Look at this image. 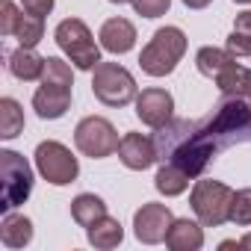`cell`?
I'll list each match as a JSON object with an SVG mask.
<instances>
[{
    "label": "cell",
    "instance_id": "obj_1",
    "mask_svg": "<svg viewBox=\"0 0 251 251\" xmlns=\"http://www.w3.org/2000/svg\"><path fill=\"white\" fill-rule=\"evenodd\" d=\"M154 145H157V160L183 169L192 180L201 177L219 154V148L201 130V121H189V118H172L169 124L157 127Z\"/></svg>",
    "mask_w": 251,
    "mask_h": 251
},
{
    "label": "cell",
    "instance_id": "obj_2",
    "mask_svg": "<svg viewBox=\"0 0 251 251\" xmlns=\"http://www.w3.org/2000/svg\"><path fill=\"white\" fill-rule=\"evenodd\" d=\"M71 89H74V74L71 65L59 56H48L45 62V74H42V86L33 95V109L39 118L45 121H56L68 112L71 106Z\"/></svg>",
    "mask_w": 251,
    "mask_h": 251
},
{
    "label": "cell",
    "instance_id": "obj_3",
    "mask_svg": "<svg viewBox=\"0 0 251 251\" xmlns=\"http://www.w3.org/2000/svg\"><path fill=\"white\" fill-rule=\"evenodd\" d=\"M186 53V33L180 27H160L139 53V68L148 77H169Z\"/></svg>",
    "mask_w": 251,
    "mask_h": 251
},
{
    "label": "cell",
    "instance_id": "obj_4",
    "mask_svg": "<svg viewBox=\"0 0 251 251\" xmlns=\"http://www.w3.org/2000/svg\"><path fill=\"white\" fill-rule=\"evenodd\" d=\"M53 39H56L59 50L65 53V59L77 71H95V65L100 62V48H98L92 30L86 27V21H80V18L59 21L53 30Z\"/></svg>",
    "mask_w": 251,
    "mask_h": 251
},
{
    "label": "cell",
    "instance_id": "obj_5",
    "mask_svg": "<svg viewBox=\"0 0 251 251\" xmlns=\"http://www.w3.org/2000/svg\"><path fill=\"white\" fill-rule=\"evenodd\" d=\"M230 204H233V189L213 177L195 180V186L189 192V207L204 227H219V225L230 222Z\"/></svg>",
    "mask_w": 251,
    "mask_h": 251
},
{
    "label": "cell",
    "instance_id": "obj_6",
    "mask_svg": "<svg viewBox=\"0 0 251 251\" xmlns=\"http://www.w3.org/2000/svg\"><path fill=\"white\" fill-rule=\"evenodd\" d=\"M92 95L103 106H127L136 100V80L118 62H98L92 71Z\"/></svg>",
    "mask_w": 251,
    "mask_h": 251
},
{
    "label": "cell",
    "instance_id": "obj_7",
    "mask_svg": "<svg viewBox=\"0 0 251 251\" xmlns=\"http://www.w3.org/2000/svg\"><path fill=\"white\" fill-rule=\"evenodd\" d=\"M118 130L115 124L106 121L103 115H86L77 127H74V145L83 157H92V160H103V157H112L118 151Z\"/></svg>",
    "mask_w": 251,
    "mask_h": 251
},
{
    "label": "cell",
    "instance_id": "obj_8",
    "mask_svg": "<svg viewBox=\"0 0 251 251\" xmlns=\"http://www.w3.org/2000/svg\"><path fill=\"white\" fill-rule=\"evenodd\" d=\"M0 175H3V198L0 210L9 213L18 204H24L33 192V169L18 151H0Z\"/></svg>",
    "mask_w": 251,
    "mask_h": 251
},
{
    "label": "cell",
    "instance_id": "obj_9",
    "mask_svg": "<svg viewBox=\"0 0 251 251\" xmlns=\"http://www.w3.org/2000/svg\"><path fill=\"white\" fill-rule=\"evenodd\" d=\"M33 157H36V169H39V175H42L50 186H68V183H74L77 175H80V163H77V157L71 154V148H65V145L56 142V139L39 142Z\"/></svg>",
    "mask_w": 251,
    "mask_h": 251
},
{
    "label": "cell",
    "instance_id": "obj_10",
    "mask_svg": "<svg viewBox=\"0 0 251 251\" xmlns=\"http://www.w3.org/2000/svg\"><path fill=\"white\" fill-rule=\"evenodd\" d=\"M172 222H175V216L166 204L148 201L133 213V233H136L139 242L157 245V242H166V233H169Z\"/></svg>",
    "mask_w": 251,
    "mask_h": 251
},
{
    "label": "cell",
    "instance_id": "obj_11",
    "mask_svg": "<svg viewBox=\"0 0 251 251\" xmlns=\"http://www.w3.org/2000/svg\"><path fill=\"white\" fill-rule=\"evenodd\" d=\"M175 115V98L166 89H142L136 95V118L145 127H163Z\"/></svg>",
    "mask_w": 251,
    "mask_h": 251
},
{
    "label": "cell",
    "instance_id": "obj_12",
    "mask_svg": "<svg viewBox=\"0 0 251 251\" xmlns=\"http://www.w3.org/2000/svg\"><path fill=\"white\" fill-rule=\"evenodd\" d=\"M118 160L124 169L130 172H145L157 163V145L154 136H142V133H124L118 142Z\"/></svg>",
    "mask_w": 251,
    "mask_h": 251
},
{
    "label": "cell",
    "instance_id": "obj_13",
    "mask_svg": "<svg viewBox=\"0 0 251 251\" xmlns=\"http://www.w3.org/2000/svg\"><path fill=\"white\" fill-rule=\"evenodd\" d=\"M98 39H100V48H103V50L121 56V53L133 50V45H136V27H133V21H127V18H109V21L100 24Z\"/></svg>",
    "mask_w": 251,
    "mask_h": 251
},
{
    "label": "cell",
    "instance_id": "obj_14",
    "mask_svg": "<svg viewBox=\"0 0 251 251\" xmlns=\"http://www.w3.org/2000/svg\"><path fill=\"white\" fill-rule=\"evenodd\" d=\"M166 245L172 251H198L204 245V225L198 219H175L166 233Z\"/></svg>",
    "mask_w": 251,
    "mask_h": 251
},
{
    "label": "cell",
    "instance_id": "obj_15",
    "mask_svg": "<svg viewBox=\"0 0 251 251\" xmlns=\"http://www.w3.org/2000/svg\"><path fill=\"white\" fill-rule=\"evenodd\" d=\"M45 62H48V56H39L36 48H21V45H18V50H12V53L6 56L9 74H12L15 80H24V83L42 80V74H45Z\"/></svg>",
    "mask_w": 251,
    "mask_h": 251
},
{
    "label": "cell",
    "instance_id": "obj_16",
    "mask_svg": "<svg viewBox=\"0 0 251 251\" xmlns=\"http://www.w3.org/2000/svg\"><path fill=\"white\" fill-rule=\"evenodd\" d=\"M0 242L6 248H24L33 242V222L21 213H3V222H0Z\"/></svg>",
    "mask_w": 251,
    "mask_h": 251
},
{
    "label": "cell",
    "instance_id": "obj_17",
    "mask_svg": "<svg viewBox=\"0 0 251 251\" xmlns=\"http://www.w3.org/2000/svg\"><path fill=\"white\" fill-rule=\"evenodd\" d=\"M86 239H89V245H95V248H100V251H109V248L121 245L124 227H121L118 219H112V216L106 213V216L98 219L92 227H86Z\"/></svg>",
    "mask_w": 251,
    "mask_h": 251
},
{
    "label": "cell",
    "instance_id": "obj_18",
    "mask_svg": "<svg viewBox=\"0 0 251 251\" xmlns=\"http://www.w3.org/2000/svg\"><path fill=\"white\" fill-rule=\"evenodd\" d=\"M236 62V56L227 50V48H213V45H207V48H201L198 53H195V68L204 74V77H210V80H216L225 68H230Z\"/></svg>",
    "mask_w": 251,
    "mask_h": 251
},
{
    "label": "cell",
    "instance_id": "obj_19",
    "mask_svg": "<svg viewBox=\"0 0 251 251\" xmlns=\"http://www.w3.org/2000/svg\"><path fill=\"white\" fill-rule=\"evenodd\" d=\"M106 216V204L103 198H98L95 192H80L74 201H71V219L80 225V227H92L98 219Z\"/></svg>",
    "mask_w": 251,
    "mask_h": 251
},
{
    "label": "cell",
    "instance_id": "obj_20",
    "mask_svg": "<svg viewBox=\"0 0 251 251\" xmlns=\"http://www.w3.org/2000/svg\"><path fill=\"white\" fill-rule=\"evenodd\" d=\"M189 180H192V177H189L183 169H177V166H172V163H163L160 172H157V177H154V186H157L160 195L175 198V195H183V192L189 189Z\"/></svg>",
    "mask_w": 251,
    "mask_h": 251
},
{
    "label": "cell",
    "instance_id": "obj_21",
    "mask_svg": "<svg viewBox=\"0 0 251 251\" xmlns=\"http://www.w3.org/2000/svg\"><path fill=\"white\" fill-rule=\"evenodd\" d=\"M24 130V109L15 98H3L0 100V136L3 139H15Z\"/></svg>",
    "mask_w": 251,
    "mask_h": 251
},
{
    "label": "cell",
    "instance_id": "obj_22",
    "mask_svg": "<svg viewBox=\"0 0 251 251\" xmlns=\"http://www.w3.org/2000/svg\"><path fill=\"white\" fill-rule=\"evenodd\" d=\"M15 39L21 48H36L45 39V18L33 15V12H21L18 24H15Z\"/></svg>",
    "mask_w": 251,
    "mask_h": 251
},
{
    "label": "cell",
    "instance_id": "obj_23",
    "mask_svg": "<svg viewBox=\"0 0 251 251\" xmlns=\"http://www.w3.org/2000/svg\"><path fill=\"white\" fill-rule=\"evenodd\" d=\"M230 222L236 227H248L251 225V186L233 192V204H230Z\"/></svg>",
    "mask_w": 251,
    "mask_h": 251
},
{
    "label": "cell",
    "instance_id": "obj_24",
    "mask_svg": "<svg viewBox=\"0 0 251 251\" xmlns=\"http://www.w3.org/2000/svg\"><path fill=\"white\" fill-rule=\"evenodd\" d=\"M18 15H21V9L12 3V0H0V36H3V39L15 36Z\"/></svg>",
    "mask_w": 251,
    "mask_h": 251
},
{
    "label": "cell",
    "instance_id": "obj_25",
    "mask_svg": "<svg viewBox=\"0 0 251 251\" xmlns=\"http://www.w3.org/2000/svg\"><path fill=\"white\" fill-rule=\"evenodd\" d=\"M169 6H172V0H133V9L142 18H160L169 12Z\"/></svg>",
    "mask_w": 251,
    "mask_h": 251
},
{
    "label": "cell",
    "instance_id": "obj_26",
    "mask_svg": "<svg viewBox=\"0 0 251 251\" xmlns=\"http://www.w3.org/2000/svg\"><path fill=\"white\" fill-rule=\"evenodd\" d=\"M225 48L239 59V56H251V36H245V33H239V30H233L227 39H225Z\"/></svg>",
    "mask_w": 251,
    "mask_h": 251
},
{
    "label": "cell",
    "instance_id": "obj_27",
    "mask_svg": "<svg viewBox=\"0 0 251 251\" xmlns=\"http://www.w3.org/2000/svg\"><path fill=\"white\" fill-rule=\"evenodd\" d=\"M21 3H24V12H33V15H50L53 12V3H56V0H21Z\"/></svg>",
    "mask_w": 251,
    "mask_h": 251
},
{
    "label": "cell",
    "instance_id": "obj_28",
    "mask_svg": "<svg viewBox=\"0 0 251 251\" xmlns=\"http://www.w3.org/2000/svg\"><path fill=\"white\" fill-rule=\"evenodd\" d=\"M233 30H239V33L251 36V9H245V12H239V15H236V21H233Z\"/></svg>",
    "mask_w": 251,
    "mask_h": 251
},
{
    "label": "cell",
    "instance_id": "obj_29",
    "mask_svg": "<svg viewBox=\"0 0 251 251\" xmlns=\"http://www.w3.org/2000/svg\"><path fill=\"white\" fill-rule=\"evenodd\" d=\"M210 3H213V0H183L186 9H207Z\"/></svg>",
    "mask_w": 251,
    "mask_h": 251
},
{
    "label": "cell",
    "instance_id": "obj_30",
    "mask_svg": "<svg viewBox=\"0 0 251 251\" xmlns=\"http://www.w3.org/2000/svg\"><path fill=\"white\" fill-rule=\"evenodd\" d=\"M239 248H251V233H245V236L239 239Z\"/></svg>",
    "mask_w": 251,
    "mask_h": 251
},
{
    "label": "cell",
    "instance_id": "obj_31",
    "mask_svg": "<svg viewBox=\"0 0 251 251\" xmlns=\"http://www.w3.org/2000/svg\"><path fill=\"white\" fill-rule=\"evenodd\" d=\"M109 3H118V6H124V3H133V0H109Z\"/></svg>",
    "mask_w": 251,
    "mask_h": 251
},
{
    "label": "cell",
    "instance_id": "obj_32",
    "mask_svg": "<svg viewBox=\"0 0 251 251\" xmlns=\"http://www.w3.org/2000/svg\"><path fill=\"white\" fill-rule=\"evenodd\" d=\"M233 3H242V6H245V3H251V0H233Z\"/></svg>",
    "mask_w": 251,
    "mask_h": 251
}]
</instances>
